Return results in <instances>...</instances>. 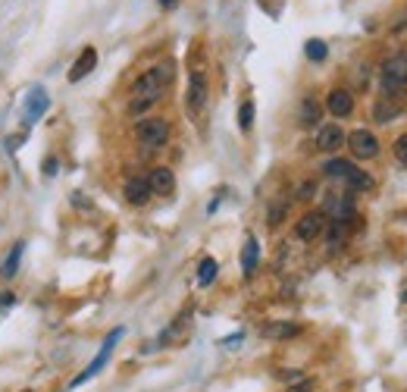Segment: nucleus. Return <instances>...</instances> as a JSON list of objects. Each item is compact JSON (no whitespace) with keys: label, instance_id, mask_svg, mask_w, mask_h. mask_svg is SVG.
<instances>
[{"label":"nucleus","instance_id":"obj_29","mask_svg":"<svg viewBox=\"0 0 407 392\" xmlns=\"http://www.w3.org/2000/svg\"><path fill=\"white\" fill-rule=\"evenodd\" d=\"M313 386H317V383L310 380V376H304V380H297V383H292V386H288L285 392H313Z\"/></svg>","mask_w":407,"mask_h":392},{"label":"nucleus","instance_id":"obj_9","mask_svg":"<svg viewBox=\"0 0 407 392\" xmlns=\"http://www.w3.org/2000/svg\"><path fill=\"white\" fill-rule=\"evenodd\" d=\"M326 110L335 116V120H344V116H351V110H354V98H351L348 88H332L326 98Z\"/></svg>","mask_w":407,"mask_h":392},{"label":"nucleus","instance_id":"obj_5","mask_svg":"<svg viewBox=\"0 0 407 392\" xmlns=\"http://www.w3.org/2000/svg\"><path fill=\"white\" fill-rule=\"evenodd\" d=\"M344 145L351 148V154L357 157V160H373L376 154H379V141L370 129H354L348 138H344Z\"/></svg>","mask_w":407,"mask_h":392},{"label":"nucleus","instance_id":"obj_7","mask_svg":"<svg viewBox=\"0 0 407 392\" xmlns=\"http://www.w3.org/2000/svg\"><path fill=\"white\" fill-rule=\"evenodd\" d=\"M185 104H188L191 113H201L204 104H207V76H204V73H191V78H188Z\"/></svg>","mask_w":407,"mask_h":392},{"label":"nucleus","instance_id":"obj_22","mask_svg":"<svg viewBox=\"0 0 407 392\" xmlns=\"http://www.w3.org/2000/svg\"><path fill=\"white\" fill-rule=\"evenodd\" d=\"M216 270H219V264L213 257H204L201 267H198V286H210V282L216 279Z\"/></svg>","mask_w":407,"mask_h":392},{"label":"nucleus","instance_id":"obj_8","mask_svg":"<svg viewBox=\"0 0 407 392\" xmlns=\"http://www.w3.org/2000/svg\"><path fill=\"white\" fill-rule=\"evenodd\" d=\"M344 129L339 123H329V125H319V132H317V148L319 151H326V154H335L339 148L344 145Z\"/></svg>","mask_w":407,"mask_h":392},{"label":"nucleus","instance_id":"obj_15","mask_svg":"<svg viewBox=\"0 0 407 392\" xmlns=\"http://www.w3.org/2000/svg\"><path fill=\"white\" fill-rule=\"evenodd\" d=\"M342 182L348 185L351 195H354V192H373V176H370V172H364L360 167H351V172L342 179Z\"/></svg>","mask_w":407,"mask_h":392},{"label":"nucleus","instance_id":"obj_31","mask_svg":"<svg viewBox=\"0 0 407 392\" xmlns=\"http://www.w3.org/2000/svg\"><path fill=\"white\" fill-rule=\"evenodd\" d=\"M179 0H160V6H176Z\"/></svg>","mask_w":407,"mask_h":392},{"label":"nucleus","instance_id":"obj_26","mask_svg":"<svg viewBox=\"0 0 407 392\" xmlns=\"http://www.w3.org/2000/svg\"><path fill=\"white\" fill-rule=\"evenodd\" d=\"M285 210H288V201L273 204V207H270V226H279V223H282V217H285Z\"/></svg>","mask_w":407,"mask_h":392},{"label":"nucleus","instance_id":"obj_30","mask_svg":"<svg viewBox=\"0 0 407 392\" xmlns=\"http://www.w3.org/2000/svg\"><path fill=\"white\" fill-rule=\"evenodd\" d=\"M44 172H47V176H53V172H57V157H47V160H44Z\"/></svg>","mask_w":407,"mask_h":392},{"label":"nucleus","instance_id":"obj_28","mask_svg":"<svg viewBox=\"0 0 407 392\" xmlns=\"http://www.w3.org/2000/svg\"><path fill=\"white\" fill-rule=\"evenodd\" d=\"M313 192H317V185H313V182H301V185H297V192H295V198L297 201H310Z\"/></svg>","mask_w":407,"mask_h":392},{"label":"nucleus","instance_id":"obj_2","mask_svg":"<svg viewBox=\"0 0 407 392\" xmlns=\"http://www.w3.org/2000/svg\"><path fill=\"white\" fill-rule=\"evenodd\" d=\"M122 333H125V329H122V326H116V329H113V333H110V336H107V339H104V345H100V351H97V355H94V361H91V364H88V367H85V371H82V373H78V376H75V380H73V383H69V389H78V386H82V383H88V380H94V376H97L100 371H104V367H107V361H110V355H113V349H116V342H120V339H122Z\"/></svg>","mask_w":407,"mask_h":392},{"label":"nucleus","instance_id":"obj_24","mask_svg":"<svg viewBox=\"0 0 407 392\" xmlns=\"http://www.w3.org/2000/svg\"><path fill=\"white\" fill-rule=\"evenodd\" d=\"M304 53H307V60H313V63H323L326 57H329V47H326V41H307L304 44Z\"/></svg>","mask_w":407,"mask_h":392},{"label":"nucleus","instance_id":"obj_14","mask_svg":"<svg viewBox=\"0 0 407 392\" xmlns=\"http://www.w3.org/2000/svg\"><path fill=\"white\" fill-rule=\"evenodd\" d=\"M297 333H301V326H295V324H266V326H260V336L263 339H273V342L295 339Z\"/></svg>","mask_w":407,"mask_h":392},{"label":"nucleus","instance_id":"obj_27","mask_svg":"<svg viewBox=\"0 0 407 392\" xmlns=\"http://www.w3.org/2000/svg\"><path fill=\"white\" fill-rule=\"evenodd\" d=\"M395 157H398V163H401V167H407V132L395 141Z\"/></svg>","mask_w":407,"mask_h":392},{"label":"nucleus","instance_id":"obj_23","mask_svg":"<svg viewBox=\"0 0 407 392\" xmlns=\"http://www.w3.org/2000/svg\"><path fill=\"white\" fill-rule=\"evenodd\" d=\"M238 129L241 132H250L254 129V100H241V107H238Z\"/></svg>","mask_w":407,"mask_h":392},{"label":"nucleus","instance_id":"obj_16","mask_svg":"<svg viewBox=\"0 0 407 392\" xmlns=\"http://www.w3.org/2000/svg\"><path fill=\"white\" fill-rule=\"evenodd\" d=\"M257 261H260V245H257V239L250 235L245 242V248H241V270H245V277L257 270Z\"/></svg>","mask_w":407,"mask_h":392},{"label":"nucleus","instance_id":"obj_20","mask_svg":"<svg viewBox=\"0 0 407 392\" xmlns=\"http://www.w3.org/2000/svg\"><path fill=\"white\" fill-rule=\"evenodd\" d=\"M373 116H376V123H391L395 116H401V104H388V100H379V104L373 107Z\"/></svg>","mask_w":407,"mask_h":392},{"label":"nucleus","instance_id":"obj_25","mask_svg":"<svg viewBox=\"0 0 407 392\" xmlns=\"http://www.w3.org/2000/svg\"><path fill=\"white\" fill-rule=\"evenodd\" d=\"M344 235H348V223L344 220H332V226H329V245H342L344 242Z\"/></svg>","mask_w":407,"mask_h":392},{"label":"nucleus","instance_id":"obj_6","mask_svg":"<svg viewBox=\"0 0 407 392\" xmlns=\"http://www.w3.org/2000/svg\"><path fill=\"white\" fill-rule=\"evenodd\" d=\"M323 229H326V214L323 210H307V214L295 223V239L297 242H313Z\"/></svg>","mask_w":407,"mask_h":392},{"label":"nucleus","instance_id":"obj_18","mask_svg":"<svg viewBox=\"0 0 407 392\" xmlns=\"http://www.w3.org/2000/svg\"><path fill=\"white\" fill-rule=\"evenodd\" d=\"M22 251H26V245H22V242H19V245H16V248L10 251V254H6L4 267H0V277H4V279H13L16 273H19V261H22Z\"/></svg>","mask_w":407,"mask_h":392},{"label":"nucleus","instance_id":"obj_1","mask_svg":"<svg viewBox=\"0 0 407 392\" xmlns=\"http://www.w3.org/2000/svg\"><path fill=\"white\" fill-rule=\"evenodd\" d=\"M172 76H176V66H172V63H157V66H151L147 73H141L135 78L132 98H144V94H160L163 98V88L172 82Z\"/></svg>","mask_w":407,"mask_h":392},{"label":"nucleus","instance_id":"obj_4","mask_svg":"<svg viewBox=\"0 0 407 392\" xmlns=\"http://www.w3.org/2000/svg\"><path fill=\"white\" fill-rule=\"evenodd\" d=\"M135 138L141 141L144 148H163L169 141V123L166 120H141L135 125Z\"/></svg>","mask_w":407,"mask_h":392},{"label":"nucleus","instance_id":"obj_11","mask_svg":"<svg viewBox=\"0 0 407 392\" xmlns=\"http://www.w3.org/2000/svg\"><path fill=\"white\" fill-rule=\"evenodd\" d=\"M147 185H151L154 195H172L176 192V176H172V170H166V167H157V170H151V176H147Z\"/></svg>","mask_w":407,"mask_h":392},{"label":"nucleus","instance_id":"obj_19","mask_svg":"<svg viewBox=\"0 0 407 392\" xmlns=\"http://www.w3.org/2000/svg\"><path fill=\"white\" fill-rule=\"evenodd\" d=\"M351 167H354V163L351 160H342V157H332V160L329 163H323V172L329 179H344L351 172Z\"/></svg>","mask_w":407,"mask_h":392},{"label":"nucleus","instance_id":"obj_17","mask_svg":"<svg viewBox=\"0 0 407 392\" xmlns=\"http://www.w3.org/2000/svg\"><path fill=\"white\" fill-rule=\"evenodd\" d=\"M319 116H323V107H319L313 98H304L301 107H297V123L301 125H317Z\"/></svg>","mask_w":407,"mask_h":392},{"label":"nucleus","instance_id":"obj_3","mask_svg":"<svg viewBox=\"0 0 407 392\" xmlns=\"http://www.w3.org/2000/svg\"><path fill=\"white\" fill-rule=\"evenodd\" d=\"M407 88V53H395L382 63V91L388 98L401 94Z\"/></svg>","mask_w":407,"mask_h":392},{"label":"nucleus","instance_id":"obj_10","mask_svg":"<svg viewBox=\"0 0 407 392\" xmlns=\"http://www.w3.org/2000/svg\"><path fill=\"white\" fill-rule=\"evenodd\" d=\"M125 201L129 204H135V207H141V204H147V198H151V185H147V179L144 176H132L129 182H125Z\"/></svg>","mask_w":407,"mask_h":392},{"label":"nucleus","instance_id":"obj_12","mask_svg":"<svg viewBox=\"0 0 407 392\" xmlns=\"http://www.w3.org/2000/svg\"><path fill=\"white\" fill-rule=\"evenodd\" d=\"M47 107H51V98H47V91L44 88H35L26 98V120L28 123H38L41 116L47 113Z\"/></svg>","mask_w":407,"mask_h":392},{"label":"nucleus","instance_id":"obj_21","mask_svg":"<svg viewBox=\"0 0 407 392\" xmlns=\"http://www.w3.org/2000/svg\"><path fill=\"white\" fill-rule=\"evenodd\" d=\"M157 100H160V94H144V98H132L129 100V116H141V113H147Z\"/></svg>","mask_w":407,"mask_h":392},{"label":"nucleus","instance_id":"obj_13","mask_svg":"<svg viewBox=\"0 0 407 392\" xmlns=\"http://www.w3.org/2000/svg\"><path fill=\"white\" fill-rule=\"evenodd\" d=\"M94 66H97V51H94V47H85V51L78 53V60L73 63V69H69V82H82Z\"/></svg>","mask_w":407,"mask_h":392}]
</instances>
